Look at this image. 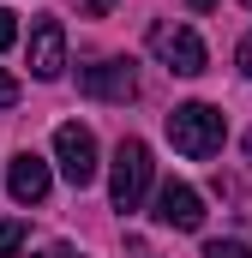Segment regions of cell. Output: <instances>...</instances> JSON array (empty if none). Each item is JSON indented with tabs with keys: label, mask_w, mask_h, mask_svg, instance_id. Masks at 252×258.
<instances>
[{
	"label": "cell",
	"mask_w": 252,
	"mask_h": 258,
	"mask_svg": "<svg viewBox=\"0 0 252 258\" xmlns=\"http://www.w3.org/2000/svg\"><path fill=\"white\" fill-rule=\"evenodd\" d=\"M36 258H84V252H72V246H60V240H54V246H42Z\"/></svg>",
	"instance_id": "15"
},
{
	"label": "cell",
	"mask_w": 252,
	"mask_h": 258,
	"mask_svg": "<svg viewBox=\"0 0 252 258\" xmlns=\"http://www.w3.org/2000/svg\"><path fill=\"white\" fill-rule=\"evenodd\" d=\"M246 162H252V132H246Z\"/></svg>",
	"instance_id": "17"
},
{
	"label": "cell",
	"mask_w": 252,
	"mask_h": 258,
	"mask_svg": "<svg viewBox=\"0 0 252 258\" xmlns=\"http://www.w3.org/2000/svg\"><path fill=\"white\" fill-rule=\"evenodd\" d=\"M48 186H54V174H48V162L36 150H18L6 162V192H12V204H42Z\"/></svg>",
	"instance_id": "6"
},
{
	"label": "cell",
	"mask_w": 252,
	"mask_h": 258,
	"mask_svg": "<svg viewBox=\"0 0 252 258\" xmlns=\"http://www.w3.org/2000/svg\"><path fill=\"white\" fill-rule=\"evenodd\" d=\"M222 108H210V102H180L174 114H168V138H174V150L192 156V162H204V156H216L222 150Z\"/></svg>",
	"instance_id": "1"
},
{
	"label": "cell",
	"mask_w": 252,
	"mask_h": 258,
	"mask_svg": "<svg viewBox=\"0 0 252 258\" xmlns=\"http://www.w3.org/2000/svg\"><path fill=\"white\" fill-rule=\"evenodd\" d=\"M150 192V144L144 138H120V150H114V174H108V198H114V210H138Z\"/></svg>",
	"instance_id": "2"
},
{
	"label": "cell",
	"mask_w": 252,
	"mask_h": 258,
	"mask_svg": "<svg viewBox=\"0 0 252 258\" xmlns=\"http://www.w3.org/2000/svg\"><path fill=\"white\" fill-rule=\"evenodd\" d=\"M78 90L84 96H96V102H132L138 96V72H132V60H96V66H84L78 72Z\"/></svg>",
	"instance_id": "5"
},
{
	"label": "cell",
	"mask_w": 252,
	"mask_h": 258,
	"mask_svg": "<svg viewBox=\"0 0 252 258\" xmlns=\"http://www.w3.org/2000/svg\"><path fill=\"white\" fill-rule=\"evenodd\" d=\"M54 162H60V174L72 180V186H90L96 180V132L78 126V120H66V126H54Z\"/></svg>",
	"instance_id": "4"
},
{
	"label": "cell",
	"mask_w": 252,
	"mask_h": 258,
	"mask_svg": "<svg viewBox=\"0 0 252 258\" xmlns=\"http://www.w3.org/2000/svg\"><path fill=\"white\" fill-rule=\"evenodd\" d=\"M24 246V222H0V258H12Z\"/></svg>",
	"instance_id": "9"
},
{
	"label": "cell",
	"mask_w": 252,
	"mask_h": 258,
	"mask_svg": "<svg viewBox=\"0 0 252 258\" xmlns=\"http://www.w3.org/2000/svg\"><path fill=\"white\" fill-rule=\"evenodd\" d=\"M108 6H114V0H78V12H84V18H108Z\"/></svg>",
	"instance_id": "12"
},
{
	"label": "cell",
	"mask_w": 252,
	"mask_h": 258,
	"mask_svg": "<svg viewBox=\"0 0 252 258\" xmlns=\"http://www.w3.org/2000/svg\"><path fill=\"white\" fill-rule=\"evenodd\" d=\"M30 72H36L42 84H54L66 72V24L60 18H42V24L30 30Z\"/></svg>",
	"instance_id": "7"
},
{
	"label": "cell",
	"mask_w": 252,
	"mask_h": 258,
	"mask_svg": "<svg viewBox=\"0 0 252 258\" xmlns=\"http://www.w3.org/2000/svg\"><path fill=\"white\" fill-rule=\"evenodd\" d=\"M204 258H252V246H240V240H210Z\"/></svg>",
	"instance_id": "10"
},
{
	"label": "cell",
	"mask_w": 252,
	"mask_h": 258,
	"mask_svg": "<svg viewBox=\"0 0 252 258\" xmlns=\"http://www.w3.org/2000/svg\"><path fill=\"white\" fill-rule=\"evenodd\" d=\"M18 42V18H12V6H0V54Z\"/></svg>",
	"instance_id": "11"
},
{
	"label": "cell",
	"mask_w": 252,
	"mask_h": 258,
	"mask_svg": "<svg viewBox=\"0 0 252 258\" xmlns=\"http://www.w3.org/2000/svg\"><path fill=\"white\" fill-rule=\"evenodd\" d=\"M240 6H252V0H240Z\"/></svg>",
	"instance_id": "18"
},
{
	"label": "cell",
	"mask_w": 252,
	"mask_h": 258,
	"mask_svg": "<svg viewBox=\"0 0 252 258\" xmlns=\"http://www.w3.org/2000/svg\"><path fill=\"white\" fill-rule=\"evenodd\" d=\"M234 60H240V72H246V78H252V36H246V42H240V48H234Z\"/></svg>",
	"instance_id": "14"
},
{
	"label": "cell",
	"mask_w": 252,
	"mask_h": 258,
	"mask_svg": "<svg viewBox=\"0 0 252 258\" xmlns=\"http://www.w3.org/2000/svg\"><path fill=\"white\" fill-rule=\"evenodd\" d=\"M12 102H18V84H12V78L0 72V108H12Z\"/></svg>",
	"instance_id": "13"
},
{
	"label": "cell",
	"mask_w": 252,
	"mask_h": 258,
	"mask_svg": "<svg viewBox=\"0 0 252 258\" xmlns=\"http://www.w3.org/2000/svg\"><path fill=\"white\" fill-rule=\"evenodd\" d=\"M156 222H168V228H204V198L192 192L186 180H168L162 192H156Z\"/></svg>",
	"instance_id": "8"
},
{
	"label": "cell",
	"mask_w": 252,
	"mask_h": 258,
	"mask_svg": "<svg viewBox=\"0 0 252 258\" xmlns=\"http://www.w3.org/2000/svg\"><path fill=\"white\" fill-rule=\"evenodd\" d=\"M150 54L168 66V72H180V78H198V72L210 66L198 30H186V24H150Z\"/></svg>",
	"instance_id": "3"
},
{
	"label": "cell",
	"mask_w": 252,
	"mask_h": 258,
	"mask_svg": "<svg viewBox=\"0 0 252 258\" xmlns=\"http://www.w3.org/2000/svg\"><path fill=\"white\" fill-rule=\"evenodd\" d=\"M186 6H192V12H210V6H216V0H186Z\"/></svg>",
	"instance_id": "16"
}]
</instances>
